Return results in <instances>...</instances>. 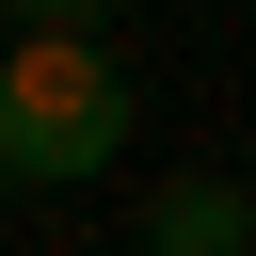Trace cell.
<instances>
[{
	"label": "cell",
	"instance_id": "6da1fadb",
	"mask_svg": "<svg viewBox=\"0 0 256 256\" xmlns=\"http://www.w3.org/2000/svg\"><path fill=\"white\" fill-rule=\"evenodd\" d=\"M128 128H144V96L96 32H0V176L80 192V176L128 160Z\"/></svg>",
	"mask_w": 256,
	"mask_h": 256
},
{
	"label": "cell",
	"instance_id": "7a4b0ae2",
	"mask_svg": "<svg viewBox=\"0 0 256 256\" xmlns=\"http://www.w3.org/2000/svg\"><path fill=\"white\" fill-rule=\"evenodd\" d=\"M144 256H256V192H240V176H160Z\"/></svg>",
	"mask_w": 256,
	"mask_h": 256
},
{
	"label": "cell",
	"instance_id": "3957f363",
	"mask_svg": "<svg viewBox=\"0 0 256 256\" xmlns=\"http://www.w3.org/2000/svg\"><path fill=\"white\" fill-rule=\"evenodd\" d=\"M112 0H0V32H96Z\"/></svg>",
	"mask_w": 256,
	"mask_h": 256
}]
</instances>
